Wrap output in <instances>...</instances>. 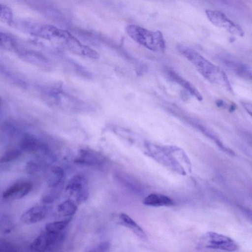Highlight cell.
<instances>
[{"label": "cell", "mask_w": 252, "mask_h": 252, "mask_svg": "<svg viewBox=\"0 0 252 252\" xmlns=\"http://www.w3.org/2000/svg\"><path fill=\"white\" fill-rule=\"evenodd\" d=\"M109 248V244L108 242H102L92 250L89 251V252H104L106 251Z\"/></svg>", "instance_id": "cell-24"}, {"label": "cell", "mask_w": 252, "mask_h": 252, "mask_svg": "<svg viewBox=\"0 0 252 252\" xmlns=\"http://www.w3.org/2000/svg\"><path fill=\"white\" fill-rule=\"evenodd\" d=\"M20 147L24 151L29 152H41L48 153L47 148L36 138L31 135L25 136L20 142Z\"/></svg>", "instance_id": "cell-10"}, {"label": "cell", "mask_w": 252, "mask_h": 252, "mask_svg": "<svg viewBox=\"0 0 252 252\" xmlns=\"http://www.w3.org/2000/svg\"><path fill=\"white\" fill-rule=\"evenodd\" d=\"M64 173L63 170L59 166L52 167L47 178L48 188L54 187L63 184Z\"/></svg>", "instance_id": "cell-14"}, {"label": "cell", "mask_w": 252, "mask_h": 252, "mask_svg": "<svg viewBox=\"0 0 252 252\" xmlns=\"http://www.w3.org/2000/svg\"><path fill=\"white\" fill-rule=\"evenodd\" d=\"M205 14L209 21L216 27L225 30L229 33L243 37L244 31L238 24L229 19L222 12L206 10Z\"/></svg>", "instance_id": "cell-4"}, {"label": "cell", "mask_w": 252, "mask_h": 252, "mask_svg": "<svg viewBox=\"0 0 252 252\" xmlns=\"http://www.w3.org/2000/svg\"><path fill=\"white\" fill-rule=\"evenodd\" d=\"M168 74L170 77L173 81L184 88L189 93L195 97L198 100H202L203 98L201 94L191 83L183 78L173 70H169Z\"/></svg>", "instance_id": "cell-11"}, {"label": "cell", "mask_w": 252, "mask_h": 252, "mask_svg": "<svg viewBox=\"0 0 252 252\" xmlns=\"http://www.w3.org/2000/svg\"><path fill=\"white\" fill-rule=\"evenodd\" d=\"M102 161V158L100 155L88 149L81 150L79 157L74 160L76 163L90 166L98 165Z\"/></svg>", "instance_id": "cell-9"}, {"label": "cell", "mask_w": 252, "mask_h": 252, "mask_svg": "<svg viewBox=\"0 0 252 252\" xmlns=\"http://www.w3.org/2000/svg\"><path fill=\"white\" fill-rule=\"evenodd\" d=\"M241 104L246 111L252 117V103L248 102H242Z\"/></svg>", "instance_id": "cell-25"}, {"label": "cell", "mask_w": 252, "mask_h": 252, "mask_svg": "<svg viewBox=\"0 0 252 252\" xmlns=\"http://www.w3.org/2000/svg\"><path fill=\"white\" fill-rule=\"evenodd\" d=\"M70 219L61 221H56L47 224L45 226V230L48 232L60 233L62 232L69 224Z\"/></svg>", "instance_id": "cell-18"}, {"label": "cell", "mask_w": 252, "mask_h": 252, "mask_svg": "<svg viewBox=\"0 0 252 252\" xmlns=\"http://www.w3.org/2000/svg\"><path fill=\"white\" fill-rule=\"evenodd\" d=\"M42 166V163L39 160H31L25 166V170L29 174H35L39 171Z\"/></svg>", "instance_id": "cell-20"}, {"label": "cell", "mask_w": 252, "mask_h": 252, "mask_svg": "<svg viewBox=\"0 0 252 252\" xmlns=\"http://www.w3.org/2000/svg\"><path fill=\"white\" fill-rule=\"evenodd\" d=\"M15 41L12 37L7 34L0 32V45L1 48L5 49H12L15 48Z\"/></svg>", "instance_id": "cell-19"}, {"label": "cell", "mask_w": 252, "mask_h": 252, "mask_svg": "<svg viewBox=\"0 0 252 252\" xmlns=\"http://www.w3.org/2000/svg\"><path fill=\"white\" fill-rule=\"evenodd\" d=\"M16 248L9 242L1 239L0 240V251L1 252H15Z\"/></svg>", "instance_id": "cell-23"}, {"label": "cell", "mask_w": 252, "mask_h": 252, "mask_svg": "<svg viewBox=\"0 0 252 252\" xmlns=\"http://www.w3.org/2000/svg\"><path fill=\"white\" fill-rule=\"evenodd\" d=\"M143 203L154 207L169 206L172 205L173 202L171 198L164 195L152 193L144 198Z\"/></svg>", "instance_id": "cell-12"}, {"label": "cell", "mask_w": 252, "mask_h": 252, "mask_svg": "<svg viewBox=\"0 0 252 252\" xmlns=\"http://www.w3.org/2000/svg\"><path fill=\"white\" fill-rule=\"evenodd\" d=\"M63 236L61 232H51L45 230L32 242L30 246V249L35 252H43L48 250L61 242L63 240Z\"/></svg>", "instance_id": "cell-6"}, {"label": "cell", "mask_w": 252, "mask_h": 252, "mask_svg": "<svg viewBox=\"0 0 252 252\" xmlns=\"http://www.w3.org/2000/svg\"><path fill=\"white\" fill-rule=\"evenodd\" d=\"M119 218L121 224L130 229L141 239H146V235L144 230L128 216L125 214L122 213L119 215Z\"/></svg>", "instance_id": "cell-13"}, {"label": "cell", "mask_w": 252, "mask_h": 252, "mask_svg": "<svg viewBox=\"0 0 252 252\" xmlns=\"http://www.w3.org/2000/svg\"><path fill=\"white\" fill-rule=\"evenodd\" d=\"M177 48L179 52L194 65L206 79L231 90V87L226 75L220 67L188 46L179 44Z\"/></svg>", "instance_id": "cell-1"}, {"label": "cell", "mask_w": 252, "mask_h": 252, "mask_svg": "<svg viewBox=\"0 0 252 252\" xmlns=\"http://www.w3.org/2000/svg\"><path fill=\"white\" fill-rule=\"evenodd\" d=\"M199 247L229 252L235 251L238 249L237 244L232 239L215 232L206 233L200 240Z\"/></svg>", "instance_id": "cell-3"}, {"label": "cell", "mask_w": 252, "mask_h": 252, "mask_svg": "<svg viewBox=\"0 0 252 252\" xmlns=\"http://www.w3.org/2000/svg\"><path fill=\"white\" fill-rule=\"evenodd\" d=\"M32 185L28 182L20 181L11 185L2 193L5 199H19L27 195L31 190Z\"/></svg>", "instance_id": "cell-7"}, {"label": "cell", "mask_w": 252, "mask_h": 252, "mask_svg": "<svg viewBox=\"0 0 252 252\" xmlns=\"http://www.w3.org/2000/svg\"><path fill=\"white\" fill-rule=\"evenodd\" d=\"M241 76L252 80V72L246 67L242 71Z\"/></svg>", "instance_id": "cell-26"}, {"label": "cell", "mask_w": 252, "mask_h": 252, "mask_svg": "<svg viewBox=\"0 0 252 252\" xmlns=\"http://www.w3.org/2000/svg\"><path fill=\"white\" fill-rule=\"evenodd\" d=\"M125 31L134 41L152 51L161 53L165 50V42L160 31H152L136 25H127Z\"/></svg>", "instance_id": "cell-2"}, {"label": "cell", "mask_w": 252, "mask_h": 252, "mask_svg": "<svg viewBox=\"0 0 252 252\" xmlns=\"http://www.w3.org/2000/svg\"><path fill=\"white\" fill-rule=\"evenodd\" d=\"M77 209V206L71 199H67L60 203L57 207V211L63 216H71Z\"/></svg>", "instance_id": "cell-16"}, {"label": "cell", "mask_w": 252, "mask_h": 252, "mask_svg": "<svg viewBox=\"0 0 252 252\" xmlns=\"http://www.w3.org/2000/svg\"><path fill=\"white\" fill-rule=\"evenodd\" d=\"M49 211L45 205H36L26 211L21 216L22 221L26 224H32L44 219Z\"/></svg>", "instance_id": "cell-8"}, {"label": "cell", "mask_w": 252, "mask_h": 252, "mask_svg": "<svg viewBox=\"0 0 252 252\" xmlns=\"http://www.w3.org/2000/svg\"><path fill=\"white\" fill-rule=\"evenodd\" d=\"M1 231L3 233H8L13 228V224L9 219L6 217L1 218L0 221Z\"/></svg>", "instance_id": "cell-22"}, {"label": "cell", "mask_w": 252, "mask_h": 252, "mask_svg": "<svg viewBox=\"0 0 252 252\" xmlns=\"http://www.w3.org/2000/svg\"><path fill=\"white\" fill-rule=\"evenodd\" d=\"M0 20L2 23L9 26L13 23L12 10L8 6L4 4H1L0 5Z\"/></svg>", "instance_id": "cell-17"}, {"label": "cell", "mask_w": 252, "mask_h": 252, "mask_svg": "<svg viewBox=\"0 0 252 252\" xmlns=\"http://www.w3.org/2000/svg\"><path fill=\"white\" fill-rule=\"evenodd\" d=\"M21 155V152L18 150H11L4 153L0 158L1 162H7L13 160Z\"/></svg>", "instance_id": "cell-21"}, {"label": "cell", "mask_w": 252, "mask_h": 252, "mask_svg": "<svg viewBox=\"0 0 252 252\" xmlns=\"http://www.w3.org/2000/svg\"><path fill=\"white\" fill-rule=\"evenodd\" d=\"M63 184L49 188L42 195L41 201L45 204H49L55 201L60 196L63 189Z\"/></svg>", "instance_id": "cell-15"}, {"label": "cell", "mask_w": 252, "mask_h": 252, "mask_svg": "<svg viewBox=\"0 0 252 252\" xmlns=\"http://www.w3.org/2000/svg\"><path fill=\"white\" fill-rule=\"evenodd\" d=\"M251 215L252 216V213H251Z\"/></svg>", "instance_id": "cell-27"}, {"label": "cell", "mask_w": 252, "mask_h": 252, "mask_svg": "<svg viewBox=\"0 0 252 252\" xmlns=\"http://www.w3.org/2000/svg\"><path fill=\"white\" fill-rule=\"evenodd\" d=\"M65 189L79 203L86 202L89 197L88 181L83 174H78L71 178Z\"/></svg>", "instance_id": "cell-5"}]
</instances>
